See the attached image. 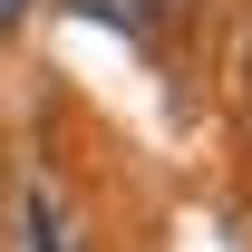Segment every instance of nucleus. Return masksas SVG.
<instances>
[{
	"instance_id": "nucleus-1",
	"label": "nucleus",
	"mask_w": 252,
	"mask_h": 252,
	"mask_svg": "<svg viewBox=\"0 0 252 252\" xmlns=\"http://www.w3.org/2000/svg\"><path fill=\"white\" fill-rule=\"evenodd\" d=\"M68 10H88V20H107V30H126V39H165V20H175L185 0H68Z\"/></svg>"
},
{
	"instance_id": "nucleus-2",
	"label": "nucleus",
	"mask_w": 252,
	"mask_h": 252,
	"mask_svg": "<svg viewBox=\"0 0 252 252\" xmlns=\"http://www.w3.org/2000/svg\"><path fill=\"white\" fill-rule=\"evenodd\" d=\"M20 233H30V252H68L59 214H49V194H30V204H20Z\"/></svg>"
},
{
	"instance_id": "nucleus-3",
	"label": "nucleus",
	"mask_w": 252,
	"mask_h": 252,
	"mask_svg": "<svg viewBox=\"0 0 252 252\" xmlns=\"http://www.w3.org/2000/svg\"><path fill=\"white\" fill-rule=\"evenodd\" d=\"M20 10H30V0H0V30H20Z\"/></svg>"
}]
</instances>
